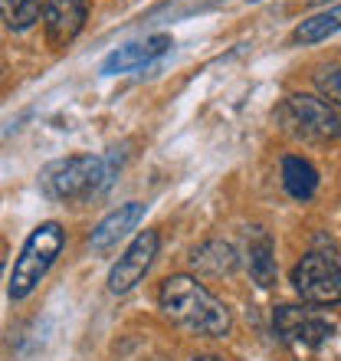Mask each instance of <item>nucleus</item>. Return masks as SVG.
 Instances as JSON below:
<instances>
[{
  "instance_id": "39448f33",
  "label": "nucleus",
  "mask_w": 341,
  "mask_h": 361,
  "mask_svg": "<svg viewBox=\"0 0 341 361\" xmlns=\"http://www.w3.org/2000/svg\"><path fill=\"white\" fill-rule=\"evenodd\" d=\"M292 286L312 305L341 302V259L328 253H309L292 269Z\"/></svg>"
},
{
  "instance_id": "f03ea898",
  "label": "nucleus",
  "mask_w": 341,
  "mask_h": 361,
  "mask_svg": "<svg viewBox=\"0 0 341 361\" xmlns=\"http://www.w3.org/2000/svg\"><path fill=\"white\" fill-rule=\"evenodd\" d=\"M118 168H122V152L118 148L105 154H73V158L49 161L39 171V188L53 200L99 197L102 190L112 188Z\"/></svg>"
},
{
  "instance_id": "f3484780",
  "label": "nucleus",
  "mask_w": 341,
  "mask_h": 361,
  "mask_svg": "<svg viewBox=\"0 0 341 361\" xmlns=\"http://www.w3.org/2000/svg\"><path fill=\"white\" fill-rule=\"evenodd\" d=\"M4 250L7 247H4V240H0V269H4Z\"/></svg>"
},
{
  "instance_id": "2eb2a0df",
  "label": "nucleus",
  "mask_w": 341,
  "mask_h": 361,
  "mask_svg": "<svg viewBox=\"0 0 341 361\" xmlns=\"http://www.w3.org/2000/svg\"><path fill=\"white\" fill-rule=\"evenodd\" d=\"M46 0H0V20L7 23V30L23 33L39 20Z\"/></svg>"
},
{
  "instance_id": "6ab92c4d",
  "label": "nucleus",
  "mask_w": 341,
  "mask_h": 361,
  "mask_svg": "<svg viewBox=\"0 0 341 361\" xmlns=\"http://www.w3.org/2000/svg\"><path fill=\"white\" fill-rule=\"evenodd\" d=\"M249 4H256V0H249Z\"/></svg>"
},
{
  "instance_id": "1a4fd4ad",
  "label": "nucleus",
  "mask_w": 341,
  "mask_h": 361,
  "mask_svg": "<svg viewBox=\"0 0 341 361\" xmlns=\"http://www.w3.org/2000/svg\"><path fill=\"white\" fill-rule=\"evenodd\" d=\"M170 47H174V39H170L168 33H154V37H148L144 43H128V47H118L115 53H108L99 73H102V76H118V73L142 69V66H148L151 59L164 56Z\"/></svg>"
},
{
  "instance_id": "aec40b11",
  "label": "nucleus",
  "mask_w": 341,
  "mask_h": 361,
  "mask_svg": "<svg viewBox=\"0 0 341 361\" xmlns=\"http://www.w3.org/2000/svg\"><path fill=\"white\" fill-rule=\"evenodd\" d=\"M158 361H161V358H158Z\"/></svg>"
},
{
  "instance_id": "f257e3e1",
  "label": "nucleus",
  "mask_w": 341,
  "mask_h": 361,
  "mask_svg": "<svg viewBox=\"0 0 341 361\" xmlns=\"http://www.w3.org/2000/svg\"><path fill=\"white\" fill-rule=\"evenodd\" d=\"M161 312L168 315L174 325L187 329L194 335H207V338H223L230 332V309L210 293L204 283H197L194 276H170L161 286Z\"/></svg>"
},
{
  "instance_id": "4468645a",
  "label": "nucleus",
  "mask_w": 341,
  "mask_h": 361,
  "mask_svg": "<svg viewBox=\"0 0 341 361\" xmlns=\"http://www.w3.org/2000/svg\"><path fill=\"white\" fill-rule=\"evenodd\" d=\"M283 184L295 200H309L315 194V188H318V171H315L305 158L289 154L283 161Z\"/></svg>"
},
{
  "instance_id": "20e7f679",
  "label": "nucleus",
  "mask_w": 341,
  "mask_h": 361,
  "mask_svg": "<svg viewBox=\"0 0 341 361\" xmlns=\"http://www.w3.org/2000/svg\"><path fill=\"white\" fill-rule=\"evenodd\" d=\"M279 118L292 135L309 142H335L341 138V115L315 95H289L279 109Z\"/></svg>"
},
{
  "instance_id": "dca6fc26",
  "label": "nucleus",
  "mask_w": 341,
  "mask_h": 361,
  "mask_svg": "<svg viewBox=\"0 0 341 361\" xmlns=\"http://www.w3.org/2000/svg\"><path fill=\"white\" fill-rule=\"evenodd\" d=\"M315 86L328 99V105H341V66L325 69L322 76H315Z\"/></svg>"
},
{
  "instance_id": "7ed1b4c3",
  "label": "nucleus",
  "mask_w": 341,
  "mask_h": 361,
  "mask_svg": "<svg viewBox=\"0 0 341 361\" xmlns=\"http://www.w3.org/2000/svg\"><path fill=\"white\" fill-rule=\"evenodd\" d=\"M66 247V230L59 227L56 220H46L39 224L33 233L27 237L20 257L13 259V273H10V286H7V295L13 302L27 299L33 289L39 286V279L49 273V267L56 263V257L63 253Z\"/></svg>"
},
{
  "instance_id": "423d86ee",
  "label": "nucleus",
  "mask_w": 341,
  "mask_h": 361,
  "mask_svg": "<svg viewBox=\"0 0 341 361\" xmlns=\"http://www.w3.org/2000/svg\"><path fill=\"white\" fill-rule=\"evenodd\" d=\"M158 247H161L158 230H142V233L128 243V250L118 257V263L112 267V273H108V293L122 295V293H128V289H135V286L142 283L144 273L151 269L154 257H158Z\"/></svg>"
},
{
  "instance_id": "6e6552de",
  "label": "nucleus",
  "mask_w": 341,
  "mask_h": 361,
  "mask_svg": "<svg viewBox=\"0 0 341 361\" xmlns=\"http://www.w3.org/2000/svg\"><path fill=\"white\" fill-rule=\"evenodd\" d=\"M85 0H46L43 4V30L53 49L69 47L85 27Z\"/></svg>"
},
{
  "instance_id": "0eeeda50",
  "label": "nucleus",
  "mask_w": 341,
  "mask_h": 361,
  "mask_svg": "<svg viewBox=\"0 0 341 361\" xmlns=\"http://www.w3.org/2000/svg\"><path fill=\"white\" fill-rule=\"evenodd\" d=\"M273 325L279 338L285 342H299V345H322L328 335L335 332V325L322 315H315L312 309H299V305H279L273 315Z\"/></svg>"
},
{
  "instance_id": "9b49d317",
  "label": "nucleus",
  "mask_w": 341,
  "mask_h": 361,
  "mask_svg": "<svg viewBox=\"0 0 341 361\" xmlns=\"http://www.w3.org/2000/svg\"><path fill=\"white\" fill-rule=\"evenodd\" d=\"M249 273L263 289L275 283V257H273V237L263 227L249 230Z\"/></svg>"
},
{
  "instance_id": "ddd939ff",
  "label": "nucleus",
  "mask_w": 341,
  "mask_h": 361,
  "mask_svg": "<svg viewBox=\"0 0 341 361\" xmlns=\"http://www.w3.org/2000/svg\"><path fill=\"white\" fill-rule=\"evenodd\" d=\"M190 263H194V269H200V273L223 276V273H233V269H237V253H233V247L223 243V240H207L204 247L194 250Z\"/></svg>"
},
{
  "instance_id": "f8f14e48",
  "label": "nucleus",
  "mask_w": 341,
  "mask_h": 361,
  "mask_svg": "<svg viewBox=\"0 0 341 361\" xmlns=\"http://www.w3.org/2000/svg\"><path fill=\"white\" fill-rule=\"evenodd\" d=\"M341 30V4L335 7L322 10V13H315V17L302 20L299 27L292 30V39L295 43H302V47H312V43H322V39L335 37Z\"/></svg>"
},
{
  "instance_id": "9d476101",
  "label": "nucleus",
  "mask_w": 341,
  "mask_h": 361,
  "mask_svg": "<svg viewBox=\"0 0 341 361\" xmlns=\"http://www.w3.org/2000/svg\"><path fill=\"white\" fill-rule=\"evenodd\" d=\"M142 217H144V204H138V200L118 204V207H115L108 217L99 220V227L89 233V247H92L95 253H105V250L118 247V240L128 237V233L138 227Z\"/></svg>"
},
{
  "instance_id": "a211bd4d",
  "label": "nucleus",
  "mask_w": 341,
  "mask_h": 361,
  "mask_svg": "<svg viewBox=\"0 0 341 361\" xmlns=\"http://www.w3.org/2000/svg\"><path fill=\"white\" fill-rule=\"evenodd\" d=\"M194 361H220V358H213V355H204V358H194Z\"/></svg>"
}]
</instances>
